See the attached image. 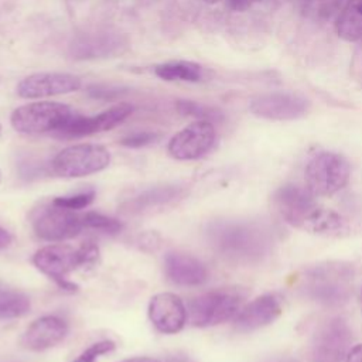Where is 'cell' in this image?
<instances>
[{"label": "cell", "instance_id": "cell-1", "mask_svg": "<svg viewBox=\"0 0 362 362\" xmlns=\"http://www.w3.org/2000/svg\"><path fill=\"white\" fill-rule=\"evenodd\" d=\"M315 198L307 188L286 184L273 194L272 202L283 221L294 228L320 236H346L348 221L339 212L320 205Z\"/></svg>", "mask_w": 362, "mask_h": 362}, {"label": "cell", "instance_id": "cell-2", "mask_svg": "<svg viewBox=\"0 0 362 362\" xmlns=\"http://www.w3.org/2000/svg\"><path fill=\"white\" fill-rule=\"evenodd\" d=\"M209 246L225 260L236 264H255L269 256L273 246L272 230L260 222L219 219L206 226Z\"/></svg>", "mask_w": 362, "mask_h": 362}, {"label": "cell", "instance_id": "cell-3", "mask_svg": "<svg viewBox=\"0 0 362 362\" xmlns=\"http://www.w3.org/2000/svg\"><path fill=\"white\" fill-rule=\"evenodd\" d=\"M352 266L344 262H325L305 270L301 290L305 297L324 304L339 305L349 297L352 287Z\"/></svg>", "mask_w": 362, "mask_h": 362}, {"label": "cell", "instance_id": "cell-4", "mask_svg": "<svg viewBox=\"0 0 362 362\" xmlns=\"http://www.w3.org/2000/svg\"><path fill=\"white\" fill-rule=\"evenodd\" d=\"M245 293L240 288H215L191 300L187 314L194 327L206 328L223 324L236 317Z\"/></svg>", "mask_w": 362, "mask_h": 362}, {"label": "cell", "instance_id": "cell-5", "mask_svg": "<svg viewBox=\"0 0 362 362\" xmlns=\"http://www.w3.org/2000/svg\"><path fill=\"white\" fill-rule=\"evenodd\" d=\"M351 167L348 160L334 151L314 154L304 171L307 189L314 197H331L341 191L349 181Z\"/></svg>", "mask_w": 362, "mask_h": 362}, {"label": "cell", "instance_id": "cell-6", "mask_svg": "<svg viewBox=\"0 0 362 362\" xmlns=\"http://www.w3.org/2000/svg\"><path fill=\"white\" fill-rule=\"evenodd\" d=\"M74 110L59 102H33L18 106L10 116L13 129L23 134L58 132L72 116Z\"/></svg>", "mask_w": 362, "mask_h": 362}, {"label": "cell", "instance_id": "cell-7", "mask_svg": "<svg viewBox=\"0 0 362 362\" xmlns=\"http://www.w3.org/2000/svg\"><path fill=\"white\" fill-rule=\"evenodd\" d=\"M110 153L100 144H74L61 150L52 160V173L64 178H79L105 170Z\"/></svg>", "mask_w": 362, "mask_h": 362}, {"label": "cell", "instance_id": "cell-8", "mask_svg": "<svg viewBox=\"0 0 362 362\" xmlns=\"http://www.w3.org/2000/svg\"><path fill=\"white\" fill-rule=\"evenodd\" d=\"M31 222L35 235L48 242H62L75 238L85 228L82 215L76 211L57 206L52 201L35 209Z\"/></svg>", "mask_w": 362, "mask_h": 362}, {"label": "cell", "instance_id": "cell-9", "mask_svg": "<svg viewBox=\"0 0 362 362\" xmlns=\"http://www.w3.org/2000/svg\"><path fill=\"white\" fill-rule=\"evenodd\" d=\"M34 266L45 276L52 279L62 290L76 291L78 286L68 280L71 272L81 269L79 250L69 245L51 243L35 252L33 256Z\"/></svg>", "mask_w": 362, "mask_h": 362}, {"label": "cell", "instance_id": "cell-10", "mask_svg": "<svg viewBox=\"0 0 362 362\" xmlns=\"http://www.w3.org/2000/svg\"><path fill=\"white\" fill-rule=\"evenodd\" d=\"M352 344V331L348 322L335 317L328 320L314 335L311 362H342Z\"/></svg>", "mask_w": 362, "mask_h": 362}, {"label": "cell", "instance_id": "cell-11", "mask_svg": "<svg viewBox=\"0 0 362 362\" xmlns=\"http://www.w3.org/2000/svg\"><path fill=\"white\" fill-rule=\"evenodd\" d=\"M215 137L214 124L209 120L199 119L175 133L170 139L167 150L175 160H197L212 148Z\"/></svg>", "mask_w": 362, "mask_h": 362}, {"label": "cell", "instance_id": "cell-12", "mask_svg": "<svg viewBox=\"0 0 362 362\" xmlns=\"http://www.w3.org/2000/svg\"><path fill=\"white\" fill-rule=\"evenodd\" d=\"M132 112L133 106L129 103L115 105L95 116H82L75 112L74 116L54 134L61 139H76L106 132L124 122Z\"/></svg>", "mask_w": 362, "mask_h": 362}, {"label": "cell", "instance_id": "cell-13", "mask_svg": "<svg viewBox=\"0 0 362 362\" xmlns=\"http://www.w3.org/2000/svg\"><path fill=\"white\" fill-rule=\"evenodd\" d=\"M82 86L81 78L66 72H35L23 78L16 92L24 99H41L76 92Z\"/></svg>", "mask_w": 362, "mask_h": 362}, {"label": "cell", "instance_id": "cell-14", "mask_svg": "<svg viewBox=\"0 0 362 362\" xmlns=\"http://www.w3.org/2000/svg\"><path fill=\"white\" fill-rule=\"evenodd\" d=\"M185 188L180 184H157L141 189L122 202V212L126 215H147L180 201Z\"/></svg>", "mask_w": 362, "mask_h": 362}, {"label": "cell", "instance_id": "cell-15", "mask_svg": "<svg viewBox=\"0 0 362 362\" xmlns=\"http://www.w3.org/2000/svg\"><path fill=\"white\" fill-rule=\"evenodd\" d=\"M148 318L157 331L163 334L180 332L188 318L182 300L174 293H158L148 303Z\"/></svg>", "mask_w": 362, "mask_h": 362}, {"label": "cell", "instance_id": "cell-16", "mask_svg": "<svg viewBox=\"0 0 362 362\" xmlns=\"http://www.w3.org/2000/svg\"><path fill=\"white\" fill-rule=\"evenodd\" d=\"M281 311L280 297L274 293H266L243 305L233 318V325L240 332H252L276 321Z\"/></svg>", "mask_w": 362, "mask_h": 362}, {"label": "cell", "instance_id": "cell-17", "mask_svg": "<svg viewBox=\"0 0 362 362\" xmlns=\"http://www.w3.org/2000/svg\"><path fill=\"white\" fill-rule=\"evenodd\" d=\"M68 334V324L57 315H44L33 321L21 337V345L30 351L54 348Z\"/></svg>", "mask_w": 362, "mask_h": 362}, {"label": "cell", "instance_id": "cell-18", "mask_svg": "<svg viewBox=\"0 0 362 362\" xmlns=\"http://www.w3.org/2000/svg\"><path fill=\"white\" fill-rule=\"evenodd\" d=\"M164 274L173 284L182 287L201 286L208 280L206 266L199 259L181 252L165 255Z\"/></svg>", "mask_w": 362, "mask_h": 362}, {"label": "cell", "instance_id": "cell-19", "mask_svg": "<svg viewBox=\"0 0 362 362\" xmlns=\"http://www.w3.org/2000/svg\"><path fill=\"white\" fill-rule=\"evenodd\" d=\"M252 112L260 117L273 120H290L303 116L307 112L304 99L293 95H267L252 103Z\"/></svg>", "mask_w": 362, "mask_h": 362}, {"label": "cell", "instance_id": "cell-20", "mask_svg": "<svg viewBox=\"0 0 362 362\" xmlns=\"http://www.w3.org/2000/svg\"><path fill=\"white\" fill-rule=\"evenodd\" d=\"M338 37L346 42L362 38V0H346L335 23Z\"/></svg>", "mask_w": 362, "mask_h": 362}, {"label": "cell", "instance_id": "cell-21", "mask_svg": "<svg viewBox=\"0 0 362 362\" xmlns=\"http://www.w3.org/2000/svg\"><path fill=\"white\" fill-rule=\"evenodd\" d=\"M154 74L167 82H198L202 78V68L191 61H168L157 65Z\"/></svg>", "mask_w": 362, "mask_h": 362}, {"label": "cell", "instance_id": "cell-22", "mask_svg": "<svg viewBox=\"0 0 362 362\" xmlns=\"http://www.w3.org/2000/svg\"><path fill=\"white\" fill-rule=\"evenodd\" d=\"M28 311L30 298L24 293L0 284V321L20 318Z\"/></svg>", "mask_w": 362, "mask_h": 362}, {"label": "cell", "instance_id": "cell-23", "mask_svg": "<svg viewBox=\"0 0 362 362\" xmlns=\"http://www.w3.org/2000/svg\"><path fill=\"white\" fill-rule=\"evenodd\" d=\"M82 218H83L85 228L98 230L100 233L117 235L123 229V223L120 221H117L115 218H110V216H106L103 214L95 212V211L85 212L82 215Z\"/></svg>", "mask_w": 362, "mask_h": 362}, {"label": "cell", "instance_id": "cell-24", "mask_svg": "<svg viewBox=\"0 0 362 362\" xmlns=\"http://www.w3.org/2000/svg\"><path fill=\"white\" fill-rule=\"evenodd\" d=\"M95 198V191H85L74 195H65V197H57L52 199V204L57 206L71 209V211H79L86 208L88 205L92 204Z\"/></svg>", "mask_w": 362, "mask_h": 362}, {"label": "cell", "instance_id": "cell-25", "mask_svg": "<svg viewBox=\"0 0 362 362\" xmlns=\"http://www.w3.org/2000/svg\"><path fill=\"white\" fill-rule=\"evenodd\" d=\"M116 348L115 342L110 339H102L98 341L92 345H89L86 349H83L76 359H74L72 362H96L99 356L112 352Z\"/></svg>", "mask_w": 362, "mask_h": 362}, {"label": "cell", "instance_id": "cell-26", "mask_svg": "<svg viewBox=\"0 0 362 362\" xmlns=\"http://www.w3.org/2000/svg\"><path fill=\"white\" fill-rule=\"evenodd\" d=\"M158 134L154 132H137L133 134H129L126 137H123L120 140V144L124 147H132V148H137V147H144L148 146L154 141H157Z\"/></svg>", "mask_w": 362, "mask_h": 362}, {"label": "cell", "instance_id": "cell-27", "mask_svg": "<svg viewBox=\"0 0 362 362\" xmlns=\"http://www.w3.org/2000/svg\"><path fill=\"white\" fill-rule=\"evenodd\" d=\"M79 256H81V269H90L95 267L99 260V247L93 242L88 240L83 242L79 247Z\"/></svg>", "mask_w": 362, "mask_h": 362}, {"label": "cell", "instance_id": "cell-28", "mask_svg": "<svg viewBox=\"0 0 362 362\" xmlns=\"http://www.w3.org/2000/svg\"><path fill=\"white\" fill-rule=\"evenodd\" d=\"M226 3L233 11H245L255 3V0H226Z\"/></svg>", "mask_w": 362, "mask_h": 362}, {"label": "cell", "instance_id": "cell-29", "mask_svg": "<svg viewBox=\"0 0 362 362\" xmlns=\"http://www.w3.org/2000/svg\"><path fill=\"white\" fill-rule=\"evenodd\" d=\"M345 362H362V344H358L349 349Z\"/></svg>", "mask_w": 362, "mask_h": 362}, {"label": "cell", "instance_id": "cell-30", "mask_svg": "<svg viewBox=\"0 0 362 362\" xmlns=\"http://www.w3.org/2000/svg\"><path fill=\"white\" fill-rule=\"evenodd\" d=\"M11 240H13L11 233L7 229H4L3 226H0V250L8 247Z\"/></svg>", "mask_w": 362, "mask_h": 362}, {"label": "cell", "instance_id": "cell-31", "mask_svg": "<svg viewBox=\"0 0 362 362\" xmlns=\"http://www.w3.org/2000/svg\"><path fill=\"white\" fill-rule=\"evenodd\" d=\"M120 362H161V361L157 358H151V356H133V358L123 359Z\"/></svg>", "mask_w": 362, "mask_h": 362}, {"label": "cell", "instance_id": "cell-32", "mask_svg": "<svg viewBox=\"0 0 362 362\" xmlns=\"http://www.w3.org/2000/svg\"><path fill=\"white\" fill-rule=\"evenodd\" d=\"M164 362H195L187 355H171Z\"/></svg>", "mask_w": 362, "mask_h": 362}, {"label": "cell", "instance_id": "cell-33", "mask_svg": "<svg viewBox=\"0 0 362 362\" xmlns=\"http://www.w3.org/2000/svg\"><path fill=\"white\" fill-rule=\"evenodd\" d=\"M206 3H209V4H215V3H218L219 0H205Z\"/></svg>", "mask_w": 362, "mask_h": 362}, {"label": "cell", "instance_id": "cell-34", "mask_svg": "<svg viewBox=\"0 0 362 362\" xmlns=\"http://www.w3.org/2000/svg\"><path fill=\"white\" fill-rule=\"evenodd\" d=\"M300 1H304V3H308V1H311V0H300Z\"/></svg>", "mask_w": 362, "mask_h": 362}, {"label": "cell", "instance_id": "cell-35", "mask_svg": "<svg viewBox=\"0 0 362 362\" xmlns=\"http://www.w3.org/2000/svg\"><path fill=\"white\" fill-rule=\"evenodd\" d=\"M361 300H362V287H361Z\"/></svg>", "mask_w": 362, "mask_h": 362}]
</instances>
